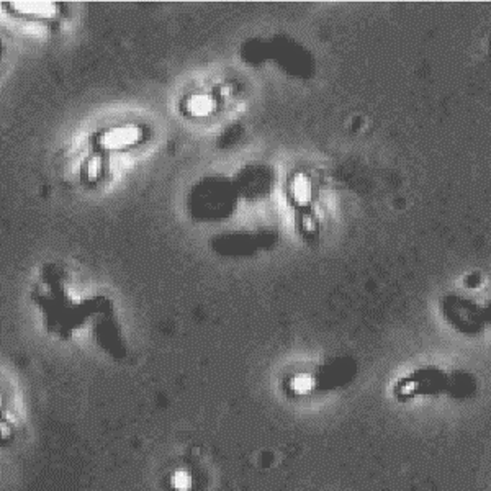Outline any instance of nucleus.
<instances>
[{"mask_svg":"<svg viewBox=\"0 0 491 491\" xmlns=\"http://www.w3.org/2000/svg\"><path fill=\"white\" fill-rule=\"evenodd\" d=\"M450 390V379L442 370L419 369L398 380L395 395L398 400H413L426 395H437Z\"/></svg>","mask_w":491,"mask_h":491,"instance_id":"nucleus-1","label":"nucleus"},{"mask_svg":"<svg viewBox=\"0 0 491 491\" xmlns=\"http://www.w3.org/2000/svg\"><path fill=\"white\" fill-rule=\"evenodd\" d=\"M442 313L452 328L467 336L478 335L486 323L483 309L459 295H450L442 302Z\"/></svg>","mask_w":491,"mask_h":491,"instance_id":"nucleus-2","label":"nucleus"},{"mask_svg":"<svg viewBox=\"0 0 491 491\" xmlns=\"http://www.w3.org/2000/svg\"><path fill=\"white\" fill-rule=\"evenodd\" d=\"M356 367L349 360H335L324 365L321 372L313 376L314 388H341L354 379Z\"/></svg>","mask_w":491,"mask_h":491,"instance_id":"nucleus-3","label":"nucleus"},{"mask_svg":"<svg viewBox=\"0 0 491 491\" xmlns=\"http://www.w3.org/2000/svg\"><path fill=\"white\" fill-rule=\"evenodd\" d=\"M141 138L142 130L136 125L112 126L100 133L98 145L103 151H123L140 142Z\"/></svg>","mask_w":491,"mask_h":491,"instance_id":"nucleus-4","label":"nucleus"},{"mask_svg":"<svg viewBox=\"0 0 491 491\" xmlns=\"http://www.w3.org/2000/svg\"><path fill=\"white\" fill-rule=\"evenodd\" d=\"M195 200L197 202H205L207 200V205L205 207V214H212V217H217L220 214L221 210H225L228 205L231 203V195L230 189H225L220 182L217 180H210V182H205V189L195 192ZM202 207L198 205L197 208Z\"/></svg>","mask_w":491,"mask_h":491,"instance_id":"nucleus-5","label":"nucleus"},{"mask_svg":"<svg viewBox=\"0 0 491 491\" xmlns=\"http://www.w3.org/2000/svg\"><path fill=\"white\" fill-rule=\"evenodd\" d=\"M217 108V102L208 94H193L192 97L185 100V112L195 118H205L212 115Z\"/></svg>","mask_w":491,"mask_h":491,"instance_id":"nucleus-6","label":"nucleus"},{"mask_svg":"<svg viewBox=\"0 0 491 491\" xmlns=\"http://www.w3.org/2000/svg\"><path fill=\"white\" fill-rule=\"evenodd\" d=\"M290 197L293 198L295 203H298L300 207H305L312 202L313 197V184L312 179L307 177V175H297V177L292 179L290 182Z\"/></svg>","mask_w":491,"mask_h":491,"instance_id":"nucleus-7","label":"nucleus"},{"mask_svg":"<svg viewBox=\"0 0 491 491\" xmlns=\"http://www.w3.org/2000/svg\"><path fill=\"white\" fill-rule=\"evenodd\" d=\"M15 7H20L18 10L22 13H27V15L50 17L51 13H54V8H52L51 3H45V2H22V3H15Z\"/></svg>","mask_w":491,"mask_h":491,"instance_id":"nucleus-8","label":"nucleus"}]
</instances>
